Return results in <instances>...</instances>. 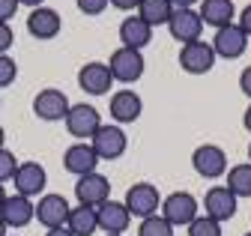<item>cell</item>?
Listing matches in <instances>:
<instances>
[{"label": "cell", "instance_id": "obj_30", "mask_svg": "<svg viewBox=\"0 0 251 236\" xmlns=\"http://www.w3.org/2000/svg\"><path fill=\"white\" fill-rule=\"evenodd\" d=\"M75 6H78V12H81V15L93 18V15H102L111 3H108V0H75Z\"/></svg>", "mask_w": 251, "mask_h": 236}, {"label": "cell", "instance_id": "obj_41", "mask_svg": "<svg viewBox=\"0 0 251 236\" xmlns=\"http://www.w3.org/2000/svg\"><path fill=\"white\" fill-rule=\"evenodd\" d=\"M3 200H6V186L0 183V203H3Z\"/></svg>", "mask_w": 251, "mask_h": 236}, {"label": "cell", "instance_id": "obj_15", "mask_svg": "<svg viewBox=\"0 0 251 236\" xmlns=\"http://www.w3.org/2000/svg\"><path fill=\"white\" fill-rule=\"evenodd\" d=\"M168 30L176 42L188 45V42H198L203 33V21L198 15V9H174L168 18Z\"/></svg>", "mask_w": 251, "mask_h": 236}, {"label": "cell", "instance_id": "obj_3", "mask_svg": "<svg viewBox=\"0 0 251 236\" xmlns=\"http://www.w3.org/2000/svg\"><path fill=\"white\" fill-rule=\"evenodd\" d=\"M108 69H111V78L120 81V84H135L144 69H147V60H144V54L141 51H132V48H117L111 54V60H108Z\"/></svg>", "mask_w": 251, "mask_h": 236}, {"label": "cell", "instance_id": "obj_40", "mask_svg": "<svg viewBox=\"0 0 251 236\" xmlns=\"http://www.w3.org/2000/svg\"><path fill=\"white\" fill-rule=\"evenodd\" d=\"M0 146H6V129L0 126Z\"/></svg>", "mask_w": 251, "mask_h": 236}, {"label": "cell", "instance_id": "obj_20", "mask_svg": "<svg viewBox=\"0 0 251 236\" xmlns=\"http://www.w3.org/2000/svg\"><path fill=\"white\" fill-rule=\"evenodd\" d=\"M96 221L105 233H126L132 224V212L126 210L123 200H105L102 206H96Z\"/></svg>", "mask_w": 251, "mask_h": 236}, {"label": "cell", "instance_id": "obj_1", "mask_svg": "<svg viewBox=\"0 0 251 236\" xmlns=\"http://www.w3.org/2000/svg\"><path fill=\"white\" fill-rule=\"evenodd\" d=\"M159 215L174 227H188L198 218V197L192 191H171L159 206Z\"/></svg>", "mask_w": 251, "mask_h": 236}, {"label": "cell", "instance_id": "obj_18", "mask_svg": "<svg viewBox=\"0 0 251 236\" xmlns=\"http://www.w3.org/2000/svg\"><path fill=\"white\" fill-rule=\"evenodd\" d=\"M111 84H114V78H111L108 63L90 60V63H84L81 72H78V87H81L84 93H90V96H105V93L111 90Z\"/></svg>", "mask_w": 251, "mask_h": 236}, {"label": "cell", "instance_id": "obj_23", "mask_svg": "<svg viewBox=\"0 0 251 236\" xmlns=\"http://www.w3.org/2000/svg\"><path fill=\"white\" fill-rule=\"evenodd\" d=\"M66 227L75 233V236H93L99 230V221H96V210L93 206H72L69 210V218H66Z\"/></svg>", "mask_w": 251, "mask_h": 236}, {"label": "cell", "instance_id": "obj_17", "mask_svg": "<svg viewBox=\"0 0 251 236\" xmlns=\"http://www.w3.org/2000/svg\"><path fill=\"white\" fill-rule=\"evenodd\" d=\"M108 111L117 126H129V123H138V117L144 114V102L135 90H117L108 102Z\"/></svg>", "mask_w": 251, "mask_h": 236}, {"label": "cell", "instance_id": "obj_36", "mask_svg": "<svg viewBox=\"0 0 251 236\" xmlns=\"http://www.w3.org/2000/svg\"><path fill=\"white\" fill-rule=\"evenodd\" d=\"M195 3H201V0H171L174 9H195Z\"/></svg>", "mask_w": 251, "mask_h": 236}, {"label": "cell", "instance_id": "obj_44", "mask_svg": "<svg viewBox=\"0 0 251 236\" xmlns=\"http://www.w3.org/2000/svg\"><path fill=\"white\" fill-rule=\"evenodd\" d=\"M105 236H123V233H105Z\"/></svg>", "mask_w": 251, "mask_h": 236}, {"label": "cell", "instance_id": "obj_14", "mask_svg": "<svg viewBox=\"0 0 251 236\" xmlns=\"http://www.w3.org/2000/svg\"><path fill=\"white\" fill-rule=\"evenodd\" d=\"M33 218H36V203L24 194H6V200L0 203V221L12 230L27 227Z\"/></svg>", "mask_w": 251, "mask_h": 236}, {"label": "cell", "instance_id": "obj_38", "mask_svg": "<svg viewBox=\"0 0 251 236\" xmlns=\"http://www.w3.org/2000/svg\"><path fill=\"white\" fill-rule=\"evenodd\" d=\"M242 126H245V132L251 135V105L245 108V114H242Z\"/></svg>", "mask_w": 251, "mask_h": 236}, {"label": "cell", "instance_id": "obj_35", "mask_svg": "<svg viewBox=\"0 0 251 236\" xmlns=\"http://www.w3.org/2000/svg\"><path fill=\"white\" fill-rule=\"evenodd\" d=\"M108 3H111L114 9H120V12H132V9H138L141 0H108Z\"/></svg>", "mask_w": 251, "mask_h": 236}, {"label": "cell", "instance_id": "obj_43", "mask_svg": "<svg viewBox=\"0 0 251 236\" xmlns=\"http://www.w3.org/2000/svg\"><path fill=\"white\" fill-rule=\"evenodd\" d=\"M248 165H251V143H248Z\"/></svg>", "mask_w": 251, "mask_h": 236}, {"label": "cell", "instance_id": "obj_47", "mask_svg": "<svg viewBox=\"0 0 251 236\" xmlns=\"http://www.w3.org/2000/svg\"><path fill=\"white\" fill-rule=\"evenodd\" d=\"M9 236H15V233H9Z\"/></svg>", "mask_w": 251, "mask_h": 236}, {"label": "cell", "instance_id": "obj_21", "mask_svg": "<svg viewBox=\"0 0 251 236\" xmlns=\"http://www.w3.org/2000/svg\"><path fill=\"white\" fill-rule=\"evenodd\" d=\"M120 42H123V48L144 51L152 42V27L144 18H138V15L123 18V24H120Z\"/></svg>", "mask_w": 251, "mask_h": 236}, {"label": "cell", "instance_id": "obj_32", "mask_svg": "<svg viewBox=\"0 0 251 236\" xmlns=\"http://www.w3.org/2000/svg\"><path fill=\"white\" fill-rule=\"evenodd\" d=\"M18 12V0H0V21H9Z\"/></svg>", "mask_w": 251, "mask_h": 236}, {"label": "cell", "instance_id": "obj_37", "mask_svg": "<svg viewBox=\"0 0 251 236\" xmlns=\"http://www.w3.org/2000/svg\"><path fill=\"white\" fill-rule=\"evenodd\" d=\"M45 236H75V233H72L69 227H54V230H48Z\"/></svg>", "mask_w": 251, "mask_h": 236}, {"label": "cell", "instance_id": "obj_24", "mask_svg": "<svg viewBox=\"0 0 251 236\" xmlns=\"http://www.w3.org/2000/svg\"><path fill=\"white\" fill-rule=\"evenodd\" d=\"M171 12H174L171 0H141V3H138V18H144L150 27L168 24Z\"/></svg>", "mask_w": 251, "mask_h": 236}, {"label": "cell", "instance_id": "obj_33", "mask_svg": "<svg viewBox=\"0 0 251 236\" xmlns=\"http://www.w3.org/2000/svg\"><path fill=\"white\" fill-rule=\"evenodd\" d=\"M236 24H239V30H242V33H245V36L251 39V3H248V6H245L242 12H239V18H236Z\"/></svg>", "mask_w": 251, "mask_h": 236}, {"label": "cell", "instance_id": "obj_45", "mask_svg": "<svg viewBox=\"0 0 251 236\" xmlns=\"http://www.w3.org/2000/svg\"><path fill=\"white\" fill-rule=\"evenodd\" d=\"M245 236H251V230H248V233H245Z\"/></svg>", "mask_w": 251, "mask_h": 236}, {"label": "cell", "instance_id": "obj_2", "mask_svg": "<svg viewBox=\"0 0 251 236\" xmlns=\"http://www.w3.org/2000/svg\"><path fill=\"white\" fill-rule=\"evenodd\" d=\"M90 146L96 150L99 162H117L123 153H126V146H129V138H126L123 126L117 123H102L96 129V135L90 138Z\"/></svg>", "mask_w": 251, "mask_h": 236}, {"label": "cell", "instance_id": "obj_26", "mask_svg": "<svg viewBox=\"0 0 251 236\" xmlns=\"http://www.w3.org/2000/svg\"><path fill=\"white\" fill-rule=\"evenodd\" d=\"M138 236H174V224H168L159 212H155V215H150V218L141 221Z\"/></svg>", "mask_w": 251, "mask_h": 236}, {"label": "cell", "instance_id": "obj_34", "mask_svg": "<svg viewBox=\"0 0 251 236\" xmlns=\"http://www.w3.org/2000/svg\"><path fill=\"white\" fill-rule=\"evenodd\" d=\"M239 90L251 99V66H245V69H242V75H239Z\"/></svg>", "mask_w": 251, "mask_h": 236}, {"label": "cell", "instance_id": "obj_22", "mask_svg": "<svg viewBox=\"0 0 251 236\" xmlns=\"http://www.w3.org/2000/svg\"><path fill=\"white\" fill-rule=\"evenodd\" d=\"M198 15H201L203 27L209 24V27H215V30H218V27L233 24V18H236V6H233V0H201Z\"/></svg>", "mask_w": 251, "mask_h": 236}, {"label": "cell", "instance_id": "obj_12", "mask_svg": "<svg viewBox=\"0 0 251 236\" xmlns=\"http://www.w3.org/2000/svg\"><path fill=\"white\" fill-rule=\"evenodd\" d=\"M236 203L239 197L227 189V186H212L206 194H203V215L215 218L218 224L222 221H230L236 215Z\"/></svg>", "mask_w": 251, "mask_h": 236}, {"label": "cell", "instance_id": "obj_9", "mask_svg": "<svg viewBox=\"0 0 251 236\" xmlns=\"http://www.w3.org/2000/svg\"><path fill=\"white\" fill-rule=\"evenodd\" d=\"M75 197L81 206H102L105 200H111V183H108V176L99 173V170H93V173H84L78 176V183H75Z\"/></svg>", "mask_w": 251, "mask_h": 236}, {"label": "cell", "instance_id": "obj_7", "mask_svg": "<svg viewBox=\"0 0 251 236\" xmlns=\"http://www.w3.org/2000/svg\"><path fill=\"white\" fill-rule=\"evenodd\" d=\"M215 60H218V57H215L212 45L203 42V39L188 42V45L179 48V69H182L185 75H206V72L215 66Z\"/></svg>", "mask_w": 251, "mask_h": 236}, {"label": "cell", "instance_id": "obj_39", "mask_svg": "<svg viewBox=\"0 0 251 236\" xmlns=\"http://www.w3.org/2000/svg\"><path fill=\"white\" fill-rule=\"evenodd\" d=\"M18 6H30V9H36V6H45V0H18Z\"/></svg>", "mask_w": 251, "mask_h": 236}, {"label": "cell", "instance_id": "obj_16", "mask_svg": "<svg viewBox=\"0 0 251 236\" xmlns=\"http://www.w3.org/2000/svg\"><path fill=\"white\" fill-rule=\"evenodd\" d=\"M60 30H63V18H60L57 9H51V6H36V9H30V15H27V33L33 36V39L48 42V39H54Z\"/></svg>", "mask_w": 251, "mask_h": 236}, {"label": "cell", "instance_id": "obj_27", "mask_svg": "<svg viewBox=\"0 0 251 236\" xmlns=\"http://www.w3.org/2000/svg\"><path fill=\"white\" fill-rule=\"evenodd\" d=\"M188 236H222V224L209 215H198L188 224Z\"/></svg>", "mask_w": 251, "mask_h": 236}, {"label": "cell", "instance_id": "obj_28", "mask_svg": "<svg viewBox=\"0 0 251 236\" xmlns=\"http://www.w3.org/2000/svg\"><path fill=\"white\" fill-rule=\"evenodd\" d=\"M15 78H18V63L9 54H0V90L9 87V84H15Z\"/></svg>", "mask_w": 251, "mask_h": 236}, {"label": "cell", "instance_id": "obj_11", "mask_svg": "<svg viewBox=\"0 0 251 236\" xmlns=\"http://www.w3.org/2000/svg\"><path fill=\"white\" fill-rule=\"evenodd\" d=\"M69 200L57 194V191H48L36 200V221L45 227V230H54V227H66V218H69Z\"/></svg>", "mask_w": 251, "mask_h": 236}, {"label": "cell", "instance_id": "obj_6", "mask_svg": "<svg viewBox=\"0 0 251 236\" xmlns=\"http://www.w3.org/2000/svg\"><path fill=\"white\" fill-rule=\"evenodd\" d=\"M123 203H126V210H129L132 215H138L144 221V218H150V215L159 212L162 194H159V189H155L152 183H135L129 191H126V200Z\"/></svg>", "mask_w": 251, "mask_h": 236}, {"label": "cell", "instance_id": "obj_19", "mask_svg": "<svg viewBox=\"0 0 251 236\" xmlns=\"http://www.w3.org/2000/svg\"><path fill=\"white\" fill-rule=\"evenodd\" d=\"M96 165H99V156L90 146V141H75L72 146H66V153H63V167H66L72 176L93 173Z\"/></svg>", "mask_w": 251, "mask_h": 236}, {"label": "cell", "instance_id": "obj_10", "mask_svg": "<svg viewBox=\"0 0 251 236\" xmlns=\"http://www.w3.org/2000/svg\"><path fill=\"white\" fill-rule=\"evenodd\" d=\"M69 108H72V102L66 99L63 90H57V87H45V90H39L33 96V114L39 117V120H45V123L63 120V117L69 114Z\"/></svg>", "mask_w": 251, "mask_h": 236}, {"label": "cell", "instance_id": "obj_25", "mask_svg": "<svg viewBox=\"0 0 251 236\" xmlns=\"http://www.w3.org/2000/svg\"><path fill=\"white\" fill-rule=\"evenodd\" d=\"M227 189L236 194V197H251V165L248 162H242V165H233V167H227Z\"/></svg>", "mask_w": 251, "mask_h": 236}, {"label": "cell", "instance_id": "obj_4", "mask_svg": "<svg viewBox=\"0 0 251 236\" xmlns=\"http://www.w3.org/2000/svg\"><path fill=\"white\" fill-rule=\"evenodd\" d=\"M192 167L203 180H218L227 173V153L218 143H201L192 153Z\"/></svg>", "mask_w": 251, "mask_h": 236}, {"label": "cell", "instance_id": "obj_5", "mask_svg": "<svg viewBox=\"0 0 251 236\" xmlns=\"http://www.w3.org/2000/svg\"><path fill=\"white\" fill-rule=\"evenodd\" d=\"M9 183L15 186V194H24V197L33 200L36 194H39V197L45 194L48 173H45V167H42L39 162H21V165L15 167V173H12Z\"/></svg>", "mask_w": 251, "mask_h": 236}, {"label": "cell", "instance_id": "obj_13", "mask_svg": "<svg viewBox=\"0 0 251 236\" xmlns=\"http://www.w3.org/2000/svg\"><path fill=\"white\" fill-rule=\"evenodd\" d=\"M209 45H212L215 57H225V60H236V57H242V54H245V48H248V36L239 30V24L233 21V24H227V27H218Z\"/></svg>", "mask_w": 251, "mask_h": 236}, {"label": "cell", "instance_id": "obj_46", "mask_svg": "<svg viewBox=\"0 0 251 236\" xmlns=\"http://www.w3.org/2000/svg\"><path fill=\"white\" fill-rule=\"evenodd\" d=\"M0 105H3V99H0Z\"/></svg>", "mask_w": 251, "mask_h": 236}, {"label": "cell", "instance_id": "obj_8", "mask_svg": "<svg viewBox=\"0 0 251 236\" xmlns=\"http://www.w3.org/2000/svg\"><path fill=\"white\" fill-rule=\"evenodd\" d=\"M63 123H66V132H69L72 138L84 141V138H93V135H96V129L102 126V117H99V111L93 108V105L78 102V105L69 108L66 117H63Z\"/></svg>", "mask_w": 251, "mask_h": 236}, {"label": "cell", "instance_id": "obj_42", "mask_svg": "<svg viewBox=\"0 0 251 236\" xmlns=\"http://www.w3.org/2000/svg\"><path fill=\"white\" fill-rule=\"evenodd\" d=\"M6 230H9V227H6V224H3V221H0V236H9V233H6Z\"/></svg>", "mask_w": 251, "mask_h": 236}, {"label": "cell", "instance_id": "obj_31", "mask_svg": "<svg viewBox=\"0 0 251 236\" xmlns=\"http://www.w3.org/2000/svg\"><path fill=\"white\" fill-rule=\"evenodd\" d=\"M12 45H15V33H12L9 21H0V54H9Z\"/></svg>", "mask_w": 251, "mask_h": 236}, {"label": "cell", "instance_id": "obj_29", "mask_svg": "<svg viewBox=\"0 0 251 236\" xmlns=\"http://www.w3.org/2000/svg\"><path fill=\"white\" fill-rule=\"evenodd\" d=\"M18 167V159L12 150H6V146H0V183H9L12 180V173Z\"/></svg>", "mask_w": 251, "mask_h": 236}]
</instances>
